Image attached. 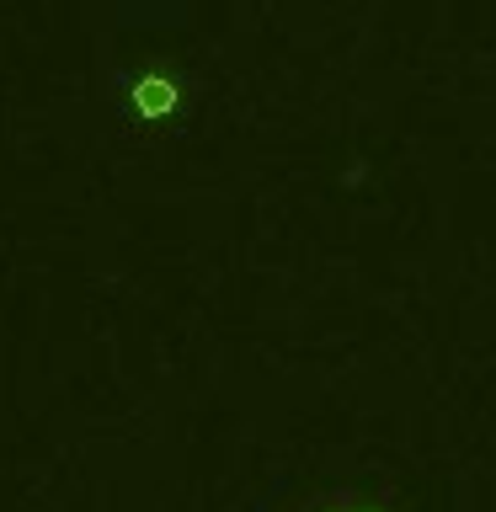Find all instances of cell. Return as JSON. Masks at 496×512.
Returning a JSON list of instances; mask_svg holds the SVG:
<instances>
[{"instance_id": "cell-1", "label": "cell", "mask_w": 496, "mask_h": 512, "mask_svg": "<svg viewBox=\"0 0 496 512\" xmlns=\"http://www.w3.org/2000/svg\"><path fill=\"white\" fill-rule=\"evenodd\" d=\"M176 102H182V91H176L171 75H139L134 80V107L144 118H166V112H176Z\"/></svg>"}]
</instances>
